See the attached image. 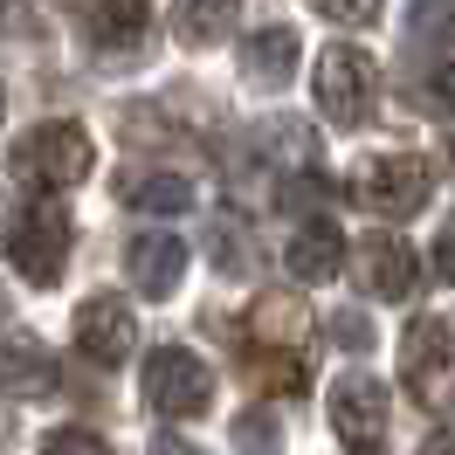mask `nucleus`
Listing matches in <instances>:
<instances>
[{"mask_svg":"<svg viewBox=\"0 0 455 455\" xmlns=\"http://www.w3.org/2000/svg\"><path fill=\"white\" fill-rule=\"evenodd\" d=\"M145 407L152 414H166V421H194L214 407V372L200 352L187 345H159L152 359H145Z\"/></svg>","mask_w":455,"mask_h":455,"instance_id":"obj_3","label":"nucleus"},{"mask_svg":"<svg viewBox=\"0 0 455 455\" xmlns=\"http://www.w3.org/2000/svg\"><path fill=\"white\" fill-rule=\"evenodd\" d=\"M311 7L324 14V21H339V28H372L387 0H311Z\"/></svg>","mask_w":455,"mask_h":455,"instance_id":"obj_21","label":"nucleus"},{"mask_svg":"<svg viewBox=\"0 0 455 455\" xmlns=\"http://www.w3.org/2000/svg\"><path fill=\"white\" fill-rule=\"evenodd\" d=\"M345 269H352V283L366 290V297H379V304H407V297L421 290V262H414V249L394 242V235L352 242V249H345Z\"/></svg>","mask_w":455,"mask_h":455,"instance_id":"obj_7","label":"nucleus"},{"mask_svg":"<svg viewBox=\"0 0 455 455\" xmlns=\"http://www.w3.org/2000/svg\"><path fill=\"white\" fill-rule=\"evenodd\" d=\"M90 7V35H97V49L104 56H139L145 42V0H84Z\"/></svg>","mask_w":455,"mask_h":455,"instance_id":"obj_16","label":"nucleus"},{"mask_svg":"<svg viewBox=\"0 0 455 455\" xmlns=\"http://www.w3.org/2000/svg\"><path fill=\"white\" fill-rule=\"evenodd\" d=\"M14 159H21V172H28L35 187L62 194V187H76V180L90 172V139L76 132V124H35Z\"/></svg>","mask_w":455,"mask_h":455,"instance_id":"obj_8","label":"nucleus"},{"mask_svg":"<svg viewBox=\"0 0 455 455\" xmlns=\"http://www.w3.org/2000/svg\"><path fill=\"white\" fill-rule=\"evenodd\" d=\"M124 269H132V290H139V297L166 304L172 290L187 283V242H180V235H139V242L124 249Z\"/></svg>","mask_w":455,"mask_h":455,"instance_id":"obj_10","label":"nucleus"},{"mask_svg":"<svg viewBox=\"0 0 455 455\" xmlns=\"http://www.w3.org/2000/svg\"><path fill=\"white\" fill-rule=\"evenodd\" d=\"M400 379H407V394L421 400L427 414H449V317L442 311L407 324V339H400Z\"/></svg>","mask_w":455,"mask_h":455,"instance_id":"obj_6","label":"nucleus"},{"mask_svg":"<svg viewBox=\"0 0 455 455\" xmlns=\"http://www.w3.org/2000/svg\"><path fill=\"white\" fill-rule=\"evenodd\" d=\"M283 269H290V283H331V276H345V235L339 221H304L297 235H290V249H283Z\"/></svg>","mask_w":455,"mask_h":455,"instance_id":"obj_11","label":"nucleus"},{"mask_svg":"<svg viewBox=\"0 0 455 455\" xmlns=\"http://www.w3.org/2000/svg\"><path fill=\"white\" fill-rule=\"evenodd\" d=\"M0 7H7V0H0Z\"/></svg>","mask_w":455,"mask_h":455,"instance_id":"obj_26","label":"nucleus"},{"mask_svg":"<svg viewBox=\"0 0 455 455\" xmlns=\"http://www.w3.org/2000/svg\"><path fill=\"white\" fill-rule=\"evenodd\" d=\"M132 207H139V214H187V207H194V187L172 180V172H152V180H132Z\"/></svg>","mask_w":455,"mask_h":455,"instance_id":"obj_19","label":"nucleus"},{"mask_svg":"<svg viewBox=\"0 0 455 455\" xmlns=\"http://www.w3.org/2000/svg\"><path fill=\"white\" fill-rule=\"evenodd\" d=\"M172 28L187 49H221L242 28V0H172Z\"/></svg>","mask_w":455,"mask_h":455,"instance_id":"obj_14","label":"nucleus"},{"mask_svg":"<svg viewBox=\"0 0 455 455\" xmlns=\"http://www.w3.org/2000/svg\"><path fill=\"white\" fill-rule=\"evenodd\" d=\"M256 152L269 159V166L311 172L317 166V132H311V124H297V117H269V124L256 132Z\"/></svg>","mask_w":455,"mask_h":455,"instance_id":"obj_17","label":"nucleus"},{"mask_svg":"<svg viewBox=\"0 0 455 455\" xmlns=\"http://www.w3.org/2000/svg\"><path fill=\"white\" fill-rule=\"evenodd\" d=\"M324 414H331V435L352 455H379L387 449V421H394V394L372 372H345V379H331V394H324Z\"/></svg>","mask_w":455,"mask_h":455,"instance_id":"obj_1","label":"nucleus"},{"mask_svg":"<svg viewBox=\"0 0 455 455\" xmlns=\"http://www.w3.org/2000/svg\"><path fill=\"white\" fill-rule=\"evenodd\" d=\"M152 455H207V449H194V442H180V435H166V442H159Z\"/></svg>","mask_w":455,"mask_h":455,"instance_id":"obj_23","label":"nucleus"},{"mask_svg":"<svg viewBox=\"0 0 455 455\" xmlns=\"http://www.w3.org/2000/svg\"><path fill=\"white\" fill-rule=\"evenodd\" d=\"M0 394L7 400H49L56 394V352L42 339H0Z\"/></svg>","mask_w":455,"mask_h":455,"instance_id":"obj_12","label":"nucleus"},{"mask_svg":"<svg viewBox=\"0 0 455 455\" xmlns=\"http://www.w3.org/2000/svg\"><path fill=\"white\" fill-rule=\"evenodd\" d=\"M352 194H359V207L379 214V221H407V214L427 207L435 172H427V159H414V152H372L366 166H359V180H352Z\"/></svg>","mask_w":455,"mask_h":455,"instance_id":"obj_2","label":"nucleus"},{"mask_svg":"<svg viewBox=\"0 0 455 455\" xmlns=\"http://www.w3.org/2000/svg\"><path fill=\"white\" fill-rule=\"evenodd\" d=\"M421 455H449V435H427V449Z\"/></svg>","mask_w":455,"mask_h":455,"instance_id":"obj_24","label":"nucleus"},{"mask_svg":"<svg viewBox=\"0 0 455 455\" xmlns=\"http://www.w3.org/2000/svg\"><path fill=\"white\" fill-rule=\"evenodd\" d=\"M317 104H324V117L331 124H366L372 104H379V62L366 56V49H352V42H339V49H324L317 56Z\"/></svg>","mask_w":455,"mask_h":455,"instance_id":"obj_5","label":"nucleus"},{"mask_svg":"<svg viewBox=\"0 0 455 455\" xmlns=\"http://www.w3.org/2000/svg\"><path fill=\"white\" fill-rule=\"evenodd\" d=\"M331 339H339L345 352H372V339H379V331H372L366 311H339V317H331Z\"/></svg>","mask_w":455,"mask_h":455,"instance_id":"obj_22","label":"nucleus"},{"mask_svg":"<svg viewBox=\"0 0 455 455\" xmlns=\"http://www.w3.org/2000/svg\"><path fill=\"white\" fill-rule=\"evenodd\" d=\"M407 42L442 69V56H449V0H414V14H407Z\"/></svg>","mask_w":455,"mask_h":455,"instance_id":"obj_18","label":"nucleus"},{"mask_svg":"<svg viewBox=\"0 0 455 455\" xmlns=\"http://www.w3.org/2000/svg\"><path fill=\"white\" fill-rule=\"evenodd\" d=\"M132 339H139V324H132V304L111 297V290H97L76 304V345H84L97 366H124L132 359Z\"/></svg>","mask_w":455,"mask_h":455,"instance_id":"obj_9","label":"nucleus"},{"mask_svg":"<svg viewBox=\"0 0 455 455\" xmlns=\"http://www.w3.org/2000/svg\"><path fill=\"white\" fill-rule=\"evenodd\" d=\"M297 28H256V35H242V84H256V90H283L290 76H297Z\"/></svg>","mask_w":455,"mask_h":455,"instance_id":"obj_13","label":"nucleus"},{"mask_svg":"<svg viewBox=\"0 0 455 455\" xmlns=\"http://www.w3.org/2000/svg\"><path fill=\"white\" fill-rule=\"evenodd\" d=\"M69 249H76V221L62 214L56 200H35V207H21V221H14V235H7V256H14V269H21L35 290H49V283L62 276Z\"/></svg>","mask_w":455,"mask_h":455,"instance_id":"obj_4","label":"nucleus"},{"mask_svg":"<svg viewBox=\"0 0 455 455\" xmlns=\"http://www.w3.org/2000/svg\"><path fill=\"white\" fill-rule=\"evenodd\" d=\"M0 111H7V90H0Z\"/></svg>","mask_w":455,"mask_h":455,"instance_id":"obj_25","label":"nucleus"},{"mask_svg":"<svg viewBox=\"0 0 455 455\" xmlns=\"http://www.w3.org/2000/svg\"><path fill=\"white\" fill-rule=\"evenodd\" d=\"M304 304L297 297H283V290H269V297H256L249 304V339L269 345V352H297V339H304Z\"/></svg>","mask_w":455,"mask_h":455,"instance_id":"obj_15","label":"nucleus"},{"mask_svg":"<svg viewBox=\"0 0 455 455\" xmlns=\"http://www.w3.org/2000/svg\"><path fill=\"white\" fill-rule=\"evenodd\" d=\"M42 455H111V442L90 435V427H49V435H42Z\"/></svg>","mask_w":455,"mask_h":455,"instance_id":"obj_20","label":"nucleus"}]
</instances>
